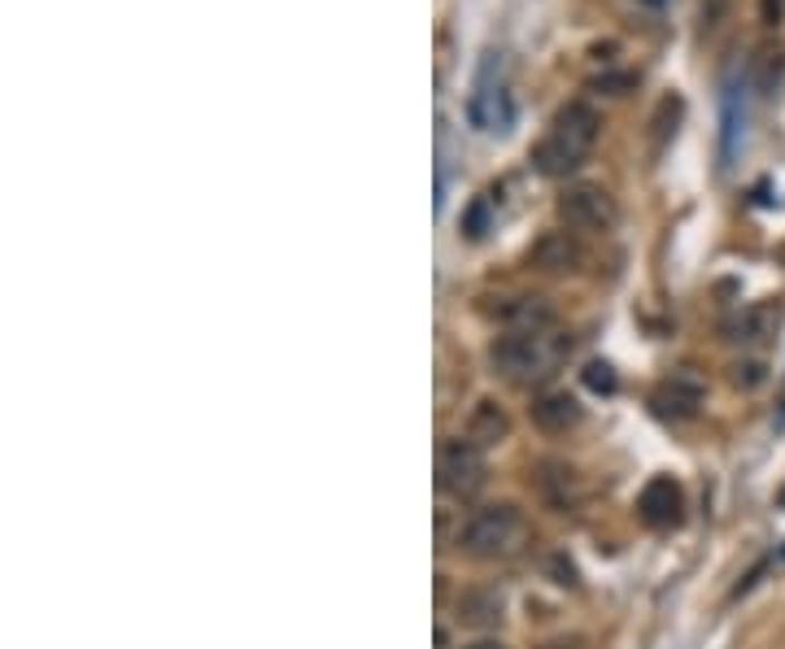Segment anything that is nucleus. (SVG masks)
I'll return each mask as SVG.
<instances>
[{
	"label": "nucleus",
	"instance_id": "nucleus-1",
	"mask_svg": "<svg viewBox=\"0 0 785 649\" xmlns=\"http://www.w3.org/2000/svg\"><path fill=\"white\" fill-rule=\"evenodd\" d=\"M598 131H602L598 109L585 105V100H568V105L555 114L550 131L537 140V149H532V170L546 175V179H568L572 170H580V161L593 153Z\"/></svg>",
	"mask_w": 785,
	"mask_h": 649
},
{
	"label": "nucleus",
	"instance_id": "nucleus-2",
	"mask_svg": "<svg viewBox=\"0 0 785 649\" xmlns=\"http://www.w3.org/2000/svg\"><path fill=\"white\" fill-rule=\"evenodd\" d=\"M572 353V336L555 332V327H541V332H507L493 341V366L516 380V384H532V380H546L555 375V366Z\"/></svg>",
	"mask_w": 785,
	"mask_h": 649
},
{
	"label": "nucleus",
	"instance_id": "nucleus-3",
	"mask_svg": "<svg viewBox=\"0 0 785 649\" xmlns=\"http://www.w3.org/2000/svg\"><path fill=\"white\" fill-rule=\"evenodd\" d=\"M523 537H528L523 514L516 505L498 501V505H484V510L471 514L463 523V532H459V545H463V553L480 558V562H498V558H511L520 550Z\"/></svg>",
	"mask_w": 785,
	"mask_h": 649
},
{
	"label": "nucleus",
	"instance_id": "nucleus-4",
	"mask_svg": "<svg viewBox=\"0 0 785 649\" xmlns=\"http://www.w3.org/2000/svg\"><path fill=\"white\" fill-rule=\"evenodd\" d=\"M489 480V462H484V450L475 441H445L441 445V458H436V484L450 493V498L468 501L484 489Z\"/></svg>",
	"mask_w": 785,
	"mask_h": 649
},
{
	"label": "nucleus",
	"instance_id": "nucleus-5",
	"mask_svg": "<svg viewBox=\"0 0 785 649\" xmlns=\"http://www.w3.org/2000/svg\"><path fill=\"white\" fill-rule=\"evenodd\" d=\"M616 197L607 188H593V184H576L559 197V218L572 227V232H611L616 227Z\"/></svg>",
	"mask_w": 785,
	"mask_h": 649
},
{
	"label": "nucleus",
	"instance_id": "nucleus-6",
	"mask_svg": "<svg viewBox=\"0 0 785 649\" xmlns=\"http://www.w3.org/2000/svg\"><path fill=\"white\" fill-rule=\"evenodd\" d=\"M637 514H641V523L655 528V532L680 528V519H685V493H680L677 480H673V475H655V480L641 489V498H637Z\"/></svg>",
	"mask_w": 785,
	"mask_h": 649
},
{
	"label": "nucleus",
	"instance_id": "nucleus-7",
	"mask_svg": "<svg viewBox=\"0 0 785 649\" xmlns=\"http://www.w3.org/2000/svg\"><path fill=\"white\" fill-rule=\"evenodd\" d=\"M537 493L559 514H576L585 505V484H580V475L568 462H541L537 466Z\"/></svg>",
	"mask_w": 785,
	"mask_h": 649
},
{
	"label": "nucleus",
	"instance_id": "nucleus-8",
	"mask_svg": "<svg viewBox=\"0 0 785 649\" xmlns=\"http://www.w3.org/2000/svg\"><path fill=\"white\" fill-rule=\"evenodd\" d=\"M471 122L480 127V131H511V122H516V105H511V97H507V88L502 83H489V75L475 83V97H471L468 105Z\"/></svg>",
	"mask_w": 785,
	"mask_h": 649
},
{
	"label": "nucleus",
	"instance_id": "nucleus-9",
	"mask_svg": "<svg viewBox=\"0 0 785 649\" xmlns=\"http://www.w3.org/2000/svg\"><path fill=\"white\" fill-rule=\"evenodd\" d=\"M703 401H707V389H703V380L689 375V371H680V375L664 380V384L655 389V410H659L664 419H694V414L703 410Z\"/></svg>",
	"mask_w": 785,
	"mask_h": 649
},
{
	"label": "nucleus",
	"instance_id": "nucleus-10",
	"mask_svg": "<svg viewBox=\"0 0 785 649\" xmlns=\"http://www.w3.org/2000/svg\"><path fill=\"white\" fill-rule=\"evenodd\" d=\"M580 419H585V410H580V401L568 389H550V393H541V397L532 401V423L541 432H550V436L572 432Z\"/></svg>",
	"mask_w": 785,
	"mask_h": 649
},
{
	"label": "nucleus",
	"instance_id": "nucleus-11",
	"mask_svg": "<svg viewBox=\"0 0 785 649\" xmlns=\"http://www.w3.org/2000/svg\"><path fill=\"white\" fill-rule=\"evenodd\" d=\"M777 318H782L777 305H773V301H759V305H750V309L733 323L729 341L733 345H764V341L777 332Z\"/></svg>",
	"mask_w": 785,
	"mask_h": 649
},
{
	"label": "nucleus",
	"instance_id": "nucleus-12",
	"mask_svg": "<svg viewBox=\"0 0 785 649\" xmlns=\"http://www.w3.org/2000/svg\"><path fill=\"white\" fill-rule=\"evenodd\" d=\"M507 432H511V423H507L502 405H493V401H480V405L471 410L468 441H475L480 450H484V445H498V441H507Z\"/></svg>",
	"mask_w": 785,
	"mask_h": 649
},
{
	"label": "nucleus",
	"instance_id": "nucleus-13",
	"mask_svg": "<svg viewBox=\"0 0 785 649\" xmlns=\"http://www.w3.org/2000/svg\"><path fill=\"white\" fill-rule=\"evenodd\" d=\"M459 619L471 623V628H493V623H502V593H498V589H471V593H463Z\"/></svg>",
	"mask_w": 785,
	"mask_h": 649
},
{
	"label": "nucleus",
	"instance_id": "nucleus-14",
	"mask_svg": "<svg viewBox=\"0 0 785 649\" xmlns=\"http://www.w3.org/2000/svg\"><path fill=\"white\" fill-rule=\"evenodd\" d=\"M532 262H537L541 271H572L576 262H580V249L568 240V232H550V236L532 249Z\"/></svg>",
	"mask_w": 785,
	"mask_h": 649
},
{
	"label": "nucleus",
	"instance_id": "nucleus-15",
	"mask_svg": "<svg viewBox=\"0 0 785 649\" xmlns=\"http://www.w3.org/2000/svg\"><path fill=\"white\" fill-rule=\"evenodd\" d=\"M680 109H685V105H680V97H664V100H659V114H655V149H664V140H668V136H677V122H668V114H673V118H680Z\"/></svg>",
	"mask_w": 785,
	"mask_h": 649
},
{
	"label": "nucleus",
	"instance_id": "nucleus-16",
	"mask_svg": "<svg viewBox=\"0 0 785 649\" xmlns=\"http://www.w3.org/2000/svg\"><path fill=\"white\" fill-rule=\"evenodd\" d=\"M585 389H593V393H607V397H611V393L620 389V380H616V371H611L607 362H589V366H585Z\"/></svg>",
	"mask_w": 785,
	"mask_h": 649
},
{
	"label": "nucleus",
	"instance_id": "nucleus-17",
	"mask_svg": "<svg viewBox=\"0 0 785 649\" xmlns=\"http://www.w3.org/2000/svg\"><path fill=\"white\" fill-rule=\"evenodd\" d=\"M463 232H468L471 240H480L484 232H489V200H475L468 209V218H463Z\"/></svg>",
	"mask_w": 785,
	"mask_h": 649
},
{
	"label": "nucleus",
	"instance_id": "nucleus-18",
	"mask_svg": "<svg viewBox=\"0 0 785 649\" xmlns=\"http://www.w3.org/2000/svg\"><path fill=\"white\" fill-rule=\"evenodd\" d=\"M550 576H555V584H563V589H576V580H580V576H576V562L568 553H555V558H550Z\"/></svg>",
	"mask_w": 785,
	"mask_h": 649
},
{
	"label": "nucleus",
	"instance_id": "nucleus-19",
	"mask_svg": "<svg viewBox=\"0 0 785 649\" xmlns=\"http://www.w3.org/2000/svg\"><path fill=\"white\" fill-rule=\"evenodd\" d=\"M759 380H764V362H737V366H733V384L755 389Z\"/></svg>",
	"mask_w": 785,
	"mask_h": 649
},
{
	"label": "nucleus",
	"instance_id": "nucleus-20",
	"mask_svg": "<svg viewBox=\"0 0 785 649\" xmlns=\"http://www.w3.org/2000/svg\"><path fill=\"white\" fill-rule=\"evenodd\" d=\"M720 13H725V0H703V13H698L703 31H716V27H720Z\"/></svg>",
	"mask_w": 785,
	"mask_h": 649
},
{
	"label": "nucleus",
	"instance_id": "nucleus-21",
	"mask_svg": "<svg viewBox=\"0 0 785 649\" xmlns=\"http://www.w3.org/2000/svg\"><path fill=\"white\" fill-rule=\"evenodd\" d=\"M759 18H764V27H782L785 0H759Z\"/></svg>",
	"mask_w": 785,
	"mask_h": 649
},
{
	"label": "nucleus",
	"instance_id": "nucleus-22",
	"mask_svg": "<svg viewBox=\"0 0 785 649\" xmlns=\"http://www.w3.org/2000/svg\"><path fill=\"white\" fill-rule=\"evenodd\" d=\"M593 88H607V92H625V88H632V75H607V79H593Z\"/></svg>",
	"mask_w": 785,
	"mask_h": 649
},
{
	"label": "nucleus",
	"instance_id": "nucleus-23",
	"mask_svg": "<svg viewBox=\"0 0 785 649\" xmlns=\"http://www.w3.org/2000/svg\"><path fill=\"white\" fill-rule=\"evenodd\" d=\"M468 649H507V646H498V641H475V646H468Z\"/></svg>",
	"mask_w": 785,
	"mask_h": 649
},
{
	"label": "nucleus",
	"instance_id": "nucleus-24",
	"mask_svg": "<svg viewBox=\"0 0 785 649\" xmlns=\"http://www.w3.org/2000/svg\"><path fill=\"white\" fill-rule=\"evenodd\" d=\"M641 4H650V9H659V4H664V0H641Z\"/></svg>",
	"mask_w": 785,
	"mask_h": 649
},
{
	"label": "nucleus",
	"instance_id": "nucleus-25",
	"mask_svg": "<svg viewBox=\"0 0 785 649\" xmlns=\"http://www.w3.org/2000/svg\"><path fill=\"white\" fill-rule=\"evenodd\" d=\"M782 423H785V414H782Z\"/></svg>",
	"mask_w": 785,
	"mask_h": 649
}]
</instances>
